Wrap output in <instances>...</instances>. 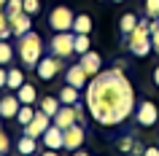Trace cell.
Instances as JSON below:
<instances>
[{
	"label": "cell",
	"mask_w": 159,
	"mask_h": 156,
	"mask_svg": "<svg viewBox=\"0 0 159 156\" xmlns=\"http://www.w3.org/2000/svg\"><path fill=\"white\" fill-rule=\"evenodd\" d=\"M65 132V151H78V148L84 145V140H86V129L81 127V124H70Z\"/></svg>",
	"instance_id": "cell-8"
},
{
	"label": "cell",
	"mask_w": 159,
	"mask_h": 156,
	"mask_svg": "<svg viewBox=\"0 0 159 156\" xmlns=\"http://www.w3.org/2000/svg\"><path fill=\"white\" fill-rule=\"evenodd\" d=\"M41 140H43V145L51 148V151H59V148H65V132L59 129V127H54V124H51L49 129L41 135Z\"/></svg>",
	"instance_id": "cell-11"
},
{
	"label": "cell",
	"mask_w": 159,
	"mask_h": 156,
	"mask_svg": "<svg viewBox=\"0 0 159 156\" xmlns=\"http://www.w3.org/2000/svg\"><path fill=\"white\" fill-rule=\"evenodd\" d=\"M22 83H25V75H22V70H19V67H11V70H8V81H6V86L16 91Z\"/></svg>",
	"instance_id": "cell-22"
},
{
	"label": "cell",
	"mask_w": 159,
	"mask_h": 156,
	"mask_svg": "<svg viewBox=\"0 0 159 156\" xmlns=\"http://www.w3.org/2000/svg\"><path fill=\"white\" fill-rule=\"evenodd\" d=\"M16 151H19V156L38 154V137H30V135H25V137L16 143Z\"/></svg>",
	"instance_id": "cell-16"
},
{
	"label": "cell",
	"mask_w": 159,
	"mask_h": 156,
	"mask_svg": "<svg viewBox=\"0 0 159 156\" xmlns=\"http://www.w3.org/2000/svg\"><path fill=\"white\" fill-rule=\"evenodd\" d=\"M19 108H22V102H19L16 94H11V97H0V118H16Z\"/></svg>",
	"instance_id": "cell-14"
},
{
	"label": "cell",
	"mask_w": 159,
	"mask_h": 156,
	"mask_svg": "<svg viewBox=\"0 0 159 156\" xmlns=\"http://www.w3.org/2000/svg\"><path fill=\"white\" fill-rule=\"evenodd\" d=\"M49 127H51V116H46L41 108H38L35 116H33V121L27 124V127H22V129H25V135H30V137H41Z\"/></svg>",
	"instance_id": "cell-7"
},
{
	"label": "cell",
	"mask_w": 159,
	"mask_h": 156,
	"mask_svg": "<svg viewBox=\"0 0 159 156\" xmlns=\"http://www.w3.org/2000/svg\"><path fill=\"white\" fill-rule=\"evenodd\" d=\"M135 27H138V16L135 14H124V16L119 19V33L121 35H129Z\"/></svg>",
	"instance_id": "cell-20"
},
{
	"label": "cell",
	"mask_w": 159,
	"mask_h": 156,
	"mask_svg": "<svg viewBox=\"0 0 159 156\" xmlns=\"http://www.w3.org/2000/svg\"><path fill=\"white\" fill-rule=\"evenodd\" d=\"M8 148H11V143H8V135H6V132L0 129V154L6 156V154H8Z\"/></svg>",
	"instance_id": "cell-30"
},
{
	"label": "cell",
	"mask_w": 159,
	"mask_h": 156,
	"mask_svg": "<svg viewBox=\"0 0 159 156\" xmlns=\"http://www.w3.org/2000/svg\"><path fill=\"white\" fill-rule=\"evenodd\" d=\"M8 27H11V33L16 35H25L33 30V16L30 14H25V11H19V14H14V16H8Z\"/></svg>",
	"instance_id": "cell-10"
},
{
	"label": "cell",
	"mask_w": 159,
	"mask_h": 156,
	"mask_svg": "<svg viewBox=\"0 0 159 156\" xmlns=\"http://www.w3.org/2000/svg\"><path fill=\"white\" fill-rule=\"evenodd\" d=\"M6 81H8V70H3L0 65V89H6Z\"/></svg>",
	"instance_id": "cell-33"
},
{
	"label": "cell",
	"mask_w": 159,
	"mask_h": 156,
	"mask_svg": "<svg viewBox=\"0 0 159 156\" xmlns=\"http://www.w3.org/2000/svg\"><path fill=\"white\" fill-rule=\"evenodd\" d=\"M51 124H54V127H59V129H67L70 124H78L75 105H59V110L51 116Z\"/></svg>",
	"instance_id": "cell-9"
},
{
	"label": "cell",
	"mask_w": 159,
	"mask_h": 156,
	"mask_svg": "<svg viewBox=\"0 0 159 156\" xmlns=\"http://www.w3.org/2000/svg\"><path fill=\"white\" fill-rule=\"evenodd\" d=\"M11 59H14V46L8 41H0V65H11Z\"/></svg>",
	"instance_id": "cell-24"
},
{
	"label": "cell",
	"mask_w": 159,
	"mask_h": 156,
	"mask_svg": "<svg viewBox=\"0 0 159 156\" xmlns=\"http://www.w3.org/2000/svg\"><path fill=\"white\" fill-rule=\"evenodd\" d=\"M73 33H92V16L89 14H78L75 16V22H73Z\"/></svg>",
	"instance_id": "cell-19"
},
{
	"label": "cell",
	"mask_w": 159,
	"mask_h": 156,
	"mask_svg": "<svg viewBox=\"0 0 159 156\" xmlns=\"http://www.w3.org/2000/svg\"><path fill=\"white\" fill-rule=\"evenodd\" d=\"M86 108L100 127H119L135 113V89L124 70H105L92 75L86 86Z\"/></svg>",
	"instance_id": "cell-1"
},
{
	"label": "cell",
	"mask_w": 159,
	"mask_h": 156,
	"mask_svg": "<svg viewBox=\"0 0 159 156\" xmlns=\"http://www.w3.org/2000/svg\"><path fill=\"white\" fill-rule=\"evenodd\" d=\"M73 22H75V14L67 6H57V8L49 14V27L54 33H67L73 30Z\"/></svg>",
	"instance_id": "cell-4"
},
{
	"label": "cell",
	"mask_w": 159,
	"mask_h": 156,
	"mask_svg": "<svg viewBox=\"0 0 159 156\" xmlns=\"http://www.w3.org/2000/svg\"><path fill=\"white\" fill-rule=\"evenodd\" d=\"M0 156H3V154H0Z\"/></svg>",
	"instance_id": "cell-39"
},
{
	"label": "cell",
	"mask_w": 159,
	"mask_h": 156,
	"mask_svg": "<svg viewBox=\"0 0 159 156\" xmlns=\"http://www.w3.org/2000/svg\"><path fill=\"white\" fill-rule=\"evenodd\" d=\"M16 97H19V102H22V105H33L35 100H41V97H38V89H35L33 83H27V81L16 89Z\"/></svg>",
	"instance_id": "cell-15"
},
{
	"label": "cell",
	"mask_w": 159,
	"mask_h": 156,
	"mask_svg": "<svg viewBox=\"0 0 159 156\" xmlns=\"http://www.w3.org/2000/svg\"><path fill=\"white\" fill-rule=\"evenodd\" d=\"M16 51H19V57H22V65L25 67H35L38 65V59L43 57V41H41V35L38 33H25V35H19L16 38Z\"/></svg>",
	"instance_id": "cell-2"
},
{
	"label": "cell",
	"mask_w": 159,
	"mask_h": 156,
	"mask_svg": "<svg viewBox=\"0 0 159 156\" xmlns=\"http://www.w3.org/2000/svg\"><path fill=\"white\" fill-rule=\"evenodd\" d=\"M43 156H59V154H57V151H51V148H49V151H46V154H43Z\"/></svg>",
	"instance_id": "cell-36"
},
{
	"label": "cell",
	"mask_w": 159,
	"mask_h": 156,
	"mask_svg": "<svg viewBox=\"0 0 159 156\" xmlns=\"http://www.w3.org/2000/svg\"><path fill=\"white\" fill-rule=\"evenodd\" d=\"M89 49H92V41H89V35H86V33H75V54L81 57V54H86Z\"/></svg>",
	"instance_id": "cell-23"
},
{
	"label": "cell",
	"mask_w": 159,
	"mask_h": 156,
	"mask_svg": "<svg viewBox=\"0 0 159 156\" xmlns=\"http://www.w3.org/2000/svg\"><path fill=\"white\" fill-rule=\"evenodd\" d=\"M33 116H35L33 105H22V108H19V113H16V121H19V127H27V124L33 121Z\"/></svg>",
	"instance_id": "cell-25"
},
{
	"label": "cell",
	"mask_w": 159,
	"mask_h": 156,
	"mask_svg": "<svg viewBox=\"0 0 159 156\" xmlns=\"http://www.w3.org/2000/svg\"><path fill=\"white\" fill-rule=\"evenodd\" d=\"M8 27V14H6V8L0 6V30H6Z\"/></svg>",
	"instance_id": "cell-31"
},
{
	"label": "cell",
	"mask_w": 159,
	"mask_h": 156,
	"mask_svg": "<svg viewBox=\"0 0 159 156\" xmlns=\"http://www.w3.org/2000/svg\"><path fill=\"white\" fill-rule=\"evenodd\" d=\"M146 14H148V19L159 16V0H146Z\"/></svg>",
	"instance_id": "cell-28"
},
{
	"label": "cell",
	"mask_w": 159,
	"mask_h": 156,
	"mask_svg": "<svg viewBox=\"0 0 159 156\" xmlns=\"http://www.w3.org/2000/svg\"><path fill=\"white\" fill-rule=\"evenodd\" d=\"M30 156H38V154H30Z\"/></svg>",
	"instance_id": "cell-38"
},
{
	"label": "cell",
	"mask_w": 159,
	"mask_h": 156,
	"mask_svg": "<svg viewBox=\"0 0 159 156\" xmlns=\"http://www.w3.org/2000/svg\"><path fill=\"white\" fill-rule=\"evenodd\" d=\"M59 105H62V102H59V97H41V110L46 116H54L59 110Z\"/></svg>",
	"instance_id": "cell-21"
},
{
	"label": "cell",
	"mask_w": 159,
	"mask_h": 156,
	"mask_svg": "<svg viewBox=\"0 0 159 156\" xmlns=\"http://www.w3.org/2000/svg\"><path fill=\"white\" fill-rule=\"evenodd\" d=\"M81 67L86 70V75L92 78V75H97L102 70V59H100V54H94L92 49L86 51V54H81Z\"/></svg>",
	"instance_id": "cell-13"
},
{
	"label": "cell",
	"mask_w": 159,
	"mask_h": 156,
	"mask_svg": "<svg viewBox=\"0 0 159 156\" xmlns=\"http://www.w3.org/2000/svg\"><path fill=\"white\" fill-rule=\"evenodd\" d=\"M113 3H124V0H113Z\"/></svg>",
	"instance_id": "cell-37"
},
{
	"label": "cell",
	"mask_w": 159,
	"mask_h": 156,
	"mask_svg": "<svg viewBox=\"0 0 159 156\" xmlns=\"http://www.w3.org/2000/svg\"><path fill=\"white\" fill-rule=\"evenodd\" d=\"M59 102H62V105H75V102H78V89L70 86V83H65V86L59 89Z\"/></svg>",
	"instance_id": "cell-18"
},
{
	"label": "cell",
	"mask_w": 159,
	"mask_h": 156,
	"mask_svg": "<svg viewBox=\"0 0 159 156\" xmlns=\"http://www.w3.org/2000/svg\"><path fill=\"white\" fill-rule=\"evenodd\" d=\"M154 83L159 86V65H157V70H154Z\"/></svg>",
	"instance_id": "cell-34"
},
{
	"label": "cell",
	"mask_w": 159,
	"mask_h": 156,
	"mask_svg": "<svg viewBox=\"0 0 159 156\" xmlns=\"http://www.w3.org/2000/svg\"><path fill=\"white\" fill-rule=\"evenodd\" d=\"M73 156H89V154H86V151H81V148H78V151H73Z\"/></svg>",
	"instance_id": "cell-35"
},
{
	"label": "cell",
	"mask_w": 159,
	"mask_h": 156,
	"mask_svg": "<svg viewBox=\"0 0 159 156\" xmlns=\"http://www.w3.org/2000/svg\"><path fill=\"white\" fill-rule=\"evenodd\" d=\"M116 148H119V154H143V148L138 145V140L132 137V135H127V137H119V143H116Z\"/></svg>",
	"instance_id": "cell-17"
},
{
	"label": "cell",
	"mask_w": 159,
	"mask_h": 156,
	"mask_svg": "<svg viewBox=\"0 0 159 156\" xmlns=\"http://www.w3.org/2000/svg\"><path fill=\"white\" fill-rule=\"evenodd\" d=\"M140 156H159V145H148V148H143V154Z\"/></svg>",
	"instance_id": "cell-32"
},
{
	"label": "cell",
	"mask_w": 159,
	"mask_h": 156,
	"mask_svg": "<svg viewBox=\"0 0 159 156\" xmlns=\"http://www.w3.org/2000/svg\"><path fill=\"white\" fill-rule=\"evenodd\" d=\"M86 70L81 67V62L78 65H73V67H67V73H65V83H70V86H75V89H84L86 86Z\"/></svg>",
	"instance_id": "cell-12"
},
{
	"label": "cell",
	"mask_w": 159,
	"mask_h": 156,
	"mask_svg": "<svg viewBox=\"0 0 159 156\" xmlns=\"http://www.w3.org/2000/svg\"><path fill=\"white\" fill-rule=\"evenodd\" d=\"M3 8H6V14H8V16H14V14H19V11H22V0H8Z\"/></svg>",
	"instance_id": "cell-29"
},
{
	"label": "cell",
	"mask_w": 159,
	"mask_h": 156,
	"mask_svg": "<svg viewBox=\"0 0 159 156\" xmlns=\"http://www.w3.org/2000/svg\"><path fill=\"white\" fill-rule=\"evenodd\" d=\"M22 11L30 14V16H35L41 11V0H22Z\"/></svg>",
	"instance_id": "cell-27"
},
{
	"label": "cell",
	"mask_w": 159,
	"mask_h": 156,
	"mask_svg": "<svg viewBox=\"0 0 159 156\" xmlns=\"http://www.w3.org/2000/svg\"><path fill=\"white\" fill-rule=\"evenodd\" d=\"M59 70H62V59L59 57H41L38 59V65H35V73H38V78L41 81H51L54 75H59Z\"/></svg>",
	"instance_id": "cell-6"
},
{
	"label": "cell",
	"mask_w": 159,
	"mask_h": 156,
	"mask_svg": "<svg viewBox=\"0 0 159 156\" xmlns=\"http://www.w3.org/2000/svg\"><path fill=\"white\" fill-rule=\"evenodd\" d=\"M49 51L59 59H67L70 54H75V33L67 30V33H54L49 41Z\"/></svg>",
	"instance_id": "cell-3"
},
{
	"label": "cell",
	"mask_w": 159,
	"mask_h": 156,
	"mask_svg": "<svg viewBox=\"0 0 159 156\" xmlns=\"http://www.w3.org/2000/svg\"><path fill=\"white\" fill-rule=\"evenodd\" d=\"M135 121L140 124L143 129H148V127H157L159 121V108L151 102V100H143L140 105L135 108Z\"/></svg>",
	"instance_id": "cell-5"
},
{
	"label": "cell",
	"mask_w": 159,
	"mask_h": 156,
	"mask_svg": "<svg viewBox=\"0 0 159 156\" xmlns=\"http://www.w3.org/2000/svg\"><path fill=\"white\" fill-rule=\"evenodd\" d=\"M151 46H154V51L159 54V16L151 19Z\"/></svg>",
	"instance_id": "cell-26"
}]
</instances>
